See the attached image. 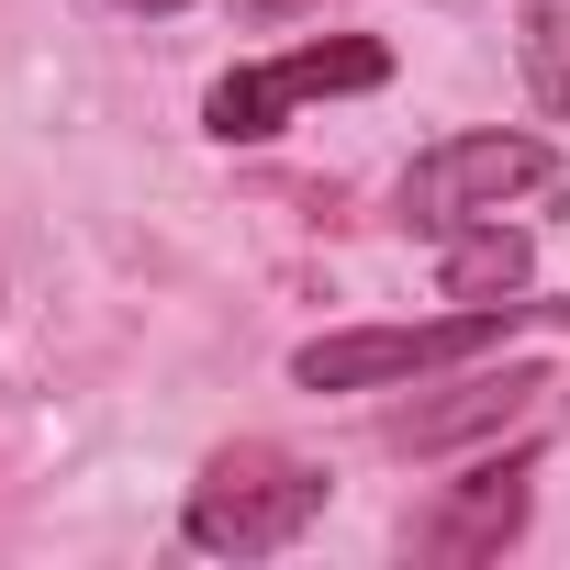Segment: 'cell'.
<instances>
[{
	"instance_id": "277c9868",
	"label": "cell",
	"mask_w": 570,
	"mask_h": 570,
	"mask_svg": "<svg viewBox=\"0 0 570 570\" xmlns=\"http://www.w3.org/2000/svg\"><path fill=\"white\" fill-rule=\"evenodd\" d=\"M525 503H537V448H492L470 481H448L425 514H414V559H503L514 548V525H525Z\"/></svg>"
},
{
	"instance_id": "7a4b0ae2",
	"label": "cell",
	"mask_w": 570,
	"mask_h": 570,
	"mask_svg": "<svg viewBox=\"0 0 570 570\" xmlns=\"http://www.w3.org/2000/svg\"><path fill=\"white\" fill-rule=\"evenodd\" d=\"M537 303H459L436 325H347V336H314L292 358L303 392H381V381H425V370H470L503 347V325H525Z\"/></svg>"
},
{
	"instance_id": "3957f363",
	"label": "cell",
	"mask_w": 570,
	"mask_h": 570,
	"mask_svg": "<svg viewBox=\"0 0 570 570\" xmlns=\"http://www.w3.org/2000/svg\"><path fill=\"white\" fill-rule=\"evenodd\" d=\"M548 179H559V157L537 135H448L403 168V224L448 246L459 224H481V213H503L514 190H548Z\"/></svg>"
},
{
	"instance_id": "30bf717a",
	"label": "cell",
	"mask_w": 570,
	"mask_h": 570,
	"mask_svg": "<svg viewBox=\"0 0 570 570\" xmlns=\"http://www.w3.org/2000/svg\"><path fill=\"white\" fill-rule=\"evenodd\" d=\"M548 325H570V303H548Z\"/></svg>"
},
{
	"instance_id": "5b68a950",
	"label": "cell",
	"mask_w": 570,
	"mask_h": 570,
	"mask_svg": "<svg viewBox=\"0 0 570 570\" xmlns=\"http://www.w3.org/2000/svg\"><path fill=\"white\" fill-rule=\"evenodd\" d=\"M537 392H548V370H525V358H503V370H470L459 392H436V403L392 414V448H403V459H436V448H470V436L514 425V414H525Z\"/></svg>"
},
{
	"instance_id": "6da1fadb",
	"label": "cell",
	"mask_w": 570,
	"mask_h": 570,
	"mask_svg": "<svg viewBox=\"0 0 570 570\" xmlns=\"http://www.w3.org/2000/svg\"><path fill=\"white\" fill-rule=\"evenodd\" d=\"M325 492H336V481H325L314 459L268 448V436H235V448L202 459V481H190V503H179V537L213 548V559H268V548H292V537L325 514Z\"/></svg>"
},
{
	"instance_id": "52a82bcc",
	"label": "cell",
	"mask_w": 570,
	"mask_h": 570,
	"mask_svg": "<svg viewBox=\"0 0 570 570\" xmlns=\"http://www.w3.org/2000/svg\"><path fill=\"white\" fill-rule=\"evenodd\" d=\"M292 101H303V90H292V68L268 57V68H224V79H213V101H202V124H213L224 146H257V135L292 124Z\"/></svg>"
},
{
	"instance_id": "8992f818",
	"label": "cell",
	"mask_w": 570,
	"mask_h": 570,
	"mask_svg": "<svg viewBox=\"0 0 570 570\" xmlns=\"http://www.w3.org/2000/svg\"><path fill=\"white\" fill-rule=\"evenodd\" d=\"M525 268H537V246L492 213V224H459V235H448L436 292H448V303H514V292H525Z\"/></svg>"
},
{
	"instance_id": "9c48e42d",
	"label": "cell",
	"mask_w": 570,
	"mask_h": 570,
	"mask_svg": "<svg viewBox=\"0 0 570 570\" xmlns=\"http://www.w3.org/2000/svg\"><path fill=\"white\" fill-rule=\"evenodd\" d=\"M124 12H190V0H124Z\"/></svg>"
},
{
	"instance_id": "ba28073f",
	"label": "cell",
	"mask_w": 570,
	"mask_h": 570,
	"mask_svg": "<svg viewBox=\"0 0 570 570\" xmlns=\"http://www.w3.org/2000/svg\"><path fill=\"white\" fill-rule=\"evenodd\" d=\"M525 90H537V112H570V12L559 0H525Z\"/></svg>"
}]
</instances>
